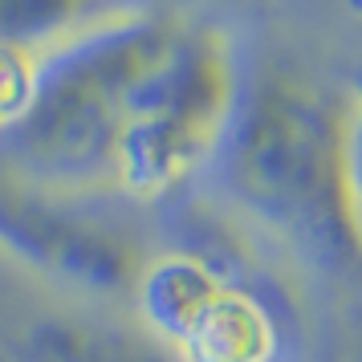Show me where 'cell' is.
Here are the masks:
<instances>
[{
    "mask_svg": "<svg viewBox=\"0 0 362 362\" xmlns=\"http://www.w3.org/2000/svg\"><path fill=\"white\" fill-rule=\"evenodd\" d=\"M131 8V0H0V53L37 62Z\"/></svg>",
    "mask_w": 362,
    "mask_h": 362,
    "instance_id": "52a82bcc",
    "label": "cell"
},
{
    "mask_svg": "<svg viewBox=\"0 0 362 362\" xmlns=\"http://www.w3.org/2000/svg\"><path fill=\"white\" fill-rule=\"evenodd\" d=\"M17 354L21 362H171L143 329L115 326L78 305L33 317Z\"/></svg>",
    "mask_w": 362,
    "mask_h": 362,
    "instance_id": "8992f818",
    "label": "cell"
},
{
    "mask_svg": "<svg viewBox=\"0 0 362 362\" xmlns=\"http://www.w3.org/2000/svg\"><path fill=\"white\" fill-rule=\"evenodd\" d=\"M334 94L293 69L248 74L220 151V180L252 220L338 248L334 224Z\"/></svg>",
    "mask_w": 362,
    "mask_h": 362,
    "instance_id": "3957f363",
    "label": "cell"
},
{
    "mask_svg": "<svg viewBox=\"0 0 362 362\" xmlns=\"http://www.w3.org/2000/svg\"><path fill=\"white\" fill-rule=\"evenodd\" d=\"M245 82V62L228 29L183 21L167 53L134 86L115 143L110 192L159 204L196 183L228 143Z\"/></svg>",
    "mask_w": 362,
    "mask_h": 362,
    "instance_id": "7a4b0ae2",
    "label": "cell"
},
{
    "mask_svg": "<svg viewBox=\"0 0 362 362\" xmlns=\"http://www.w3.org/2000/svg\"><path fill=\"white\" fill-rule=\"evenodd\" d=\"M277 322L273 310L245 285L224 281L196 322L167 350L171 362H273L277 358Z\"/></svg>",
    "mask_w": 362,
    "mask_h": 362,
    "instance_id": "5b68a950",
    "label": "cell"
},
{
    "mask_svg": "<svg viewBox=\"0 0 362 362\" xmlns=\"http://www.w3.org/2000/svg\"><path fill=\"white\" fill-rule=\"evenodd\" d=\"M0 261L74 301L131 297L147 248L127 224L78 196H57L0 171Z\"/></svg>",
    "mask_w": 362,
    "mask_h": 362,
    "instance_id": "277c9868",
    "label": "cell"
},
{
    "mask_svg": "<svg viewBox=\"0 0 362 362\" xmlns=\"http://www.w3.org/2000/svg\"><path fill=\"white\" fill-rule=\"evenodd\" d=\"M180 25V17L131 8L37 57L17 110L0 127L4 175L78 199L110 192L131 94Z\"/></svg>",
    "mask_w": 362,
    "mask_h": 362,
    "instance_id": "6da1fadb",
    "label": "cell"
},
{
    "mask_svg": "<svg viewBox=\"0 0 362 362\" xmlns=\"http://www.w3.org/2000/svg\"><path fill=\"white\" fill-rule=\"evenodd\" d=\"M334 224L338 248L362 257V74L334 94Z\"/></svg>",
    "mask_w": 362,
    "mask_h": 362,
    "instance_id": "ba28073f",
    "label": "cell"
}]
</instances>
